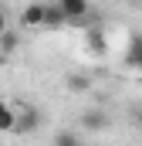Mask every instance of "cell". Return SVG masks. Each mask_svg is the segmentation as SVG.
Masks as SVG:
<instances>
[{
	"instance_id": "ba28073f",
	"label": "cell",
	"mask_w": 142,
	"mask_h": 146,
	"mask_svg": "<svg viewBox=\"0 0 142 146\" xmlns=\"http://www.w3.org/2000/svg\"><path fill=\"white\" fill-rule=\"evenodd\" d=\"M17 44H20V34H17V31L10 27L7 34L0 37V54H10V51H17Z\"/></svg>"
},
{
	"instance_id": "7a4b0ae2",
	"label": "cell",
	"mask_w": 142,
	"mask_h": 146,
	"mask_svg": "<svg viewBox=\"0 0 142 146\" xmlns=\"http://www.w3.org/2000/svg\"><path fill=\"white\" fill-rule=\"evenodd\" d=\"M44 7L47 3H27L20 10V24L24 27H44Z\"/></svg>"
},
{
	"instance_id": "30bf717a",
	"label": "cell",
	"mask_w": 142,
	"mask_h": 146,
	"mask_svg": "<svg viewBox=\"0 0 142 146\" xmlns=\"http://www.w3.org/2000/svg\"><path fill=\"white\" fill-rule=\"evenodd\" d=\"M85 41H88V48H91V51H98V54L105 51V34H102L98 27H91V31H88V37H85Z\"/></svg>"
},
{
	"instance_id": "3957f363",
	"label": "cell",
	"mask_w": 142,
	"mask_h": 146,
	"mask_svg": "<svg viewBox=\"0 0 142 146\" xmlns=\"http://www.w3.org/2000/svg\"><path fill=\"white\" fill-rule=\"evenodd\" d=\"M58 7L64 10V17H68L71 24H74V21H81V17H88V10H91L85 0H58Z\"/></svg>"
},
{
	"instance_id": "5b68a950",
	"label": "cell",
	"mask_w": 142,
	"mask_h": 146,
	"mask_svg": "<svg viewBox=\"0 0 142 146\" xmlns=\"http://www.w3.org/2000/svg\"><path fill=\"white\" fill-rule=\"evenodd\" d=\"M14 129H17V109L0 99V133H14Z\"/></svg>"
},
{
	"instance_id": "9c48e42d",
	"label": "cell",
	"mask_w": 142,
	"mask_h": 146,
	"mask_svg": "<svg viewBox=\"0 0 142 146\" xmlns=\"http://www.w3.org/2000/svg\"><path fill=\"white\" fill-rule=\"evenodd\" d=\"M68 92H88L91 88V82H88V75H68Z\"/></svg>"
},
{
	"instance_id": "277c9868",
	"label": "cell",
	"mask_w": 142,
	"mask_h": 146,
	"mask_svg": "<svg viewBox=\"0 0 142 146\" xmlns=\"http://www.w3.org/2000/svg\"><path fill=\"white\" fill-rule=\"evenodd\" d=\"M68 24V17H64V10L58 7V3H47L44 7V27H51V31H58V27H64Z\"/></svg>"
},
{
	"instance_id": "52a82bcc",
	"label": "cell",
	"mask_w": 142,
	"mask_h": 146,
	"mask_svg": "<svg viewBox=\"0 0 142 146\" xmlns=\"http://www.w3.org/2000/svg\"><path fill=\"white\" fill-rule=\"evenodd\" d=\"M81 122H85V129H105V126H108V115H105V112H85Z\"/></svg>"
},
{
	"instance_id": "7c38bea8",
	"label": "cell",
	"mask_w": 142,
	"mask_h": 146,
	"mask_svg": "<svg viewBox=\"0 0 142 146\" xmlns=\"http://www.w3.org/2000/svg\"><path fill=\"white\" fill-rule=\"evenodd\" d=\"M7 31H10V27H7V14H3V10H0V37L7 34Z\"/></svg>"
},
{
	"instance_id": "6da1fadb",
	"label": "cell",
	"mask_w": 142,
	"mask_h": 146,
	"mask_svg": "<svg viewBox=\"0 0 142 146\" xmlns=\"http://www.w3.org/2000/svg\"><path fill=\"white\" fill-rule=\"evenodd\" d=\"M17 109V136H27V133H34L37 126H41V115H37L34 106H14Z\"/></svg>"
},
{
	"instance_id": "8992f818",
	"label": "cell",
	"mask_w": 142,
	"mask_h": 146,
	"mask_svg": "<svg viewBox=\"0 0 142 146\" xmlns=\"http://www.w3.org/2000/svg\"><path fill=\"white\" fill-rule=\"evenodd\" d=\"M125 65H132V68H142V37L132 41V48L125 51Z\"/></svg>"
},
{
	"instance_id": "8fae6325",
	"label": "cell",
	"mask_w": 142,
	"mask_h": 146,
	"mask_svg": "<svg viewBox=\"0 0 142 146\" xmlns=\"http://www.w3.org/2000/svg\"><path fill=\"white\" fill-rule=\"evenodd\" d=\"M54 146H81V143H78V136H71L68 129H61V133L54 136Z\"/></svg>"
}]
</instances>
